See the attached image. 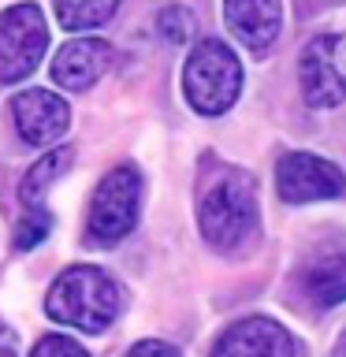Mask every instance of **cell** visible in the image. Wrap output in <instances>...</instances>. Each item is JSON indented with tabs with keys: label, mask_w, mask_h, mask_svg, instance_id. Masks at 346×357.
Here are the masks:
<instances>
[{
	"label": "cell",
	"mask_w": 346,
	"mask_h": 357,
	"mask_svg": "<svg viewBox=\"0 0 346 357\" xmlns=\"http://www.w3.org/2000/svg\"><path fill=\"white\" fill-rule=\"evenodd\" d=\"M197 227L212 250L242 253L261 227L257 183L239 167H216L197 194Z\"/></svg>",
	"instance_id": "cell-1"
},
{
	"label": "cell",
	"mask_w": 346,
	"mask_h": 357,
	"mask_svg": "<svg viewBox=\"0 0 346 357\" xmlns=\"http://www.w3.org/2000/svg\"><path fill=\"white\" fill-rule=\"evenodd\" d=\"M119 309H123V290L97 264H71L49 287V298H45V312L56 324L86 335H100L105 328H112Z\"/></svg>",
	"instance_id": "cell-2"
},
{
	"label": "cell",
	"mask_w": 346,
	"mask_h": 357,
	"mask_svg": "<svg viewBox=\"0 0 346 357\" xmlns=\"http://www.w3.org/2000/svg\"><path fill=\"white\" fill-rule=\"evenodd\" d=\"M183 93L197 116H223L242 93V63L220 38H201L186 56Z\"/></svg>",
	"instance_id": "cell-3"
},
{
	"label": "cell",
	"mask_w": 346,
	"mask_h": 357,
	"mask_svg": "<svg viewBox=\"0 0 346 357\" xmlns=\"http://www.w3.org/2000/svg\"><path fill=\"white\" fill-rule=\"evenodd\" d=\"M138 212H142V172L134 164H116L89 197L86 242L100 245V250L123 242L138 223Z\"/></svg>",
	"instance_id": "cell-4"
},
{
	"label": "cell",
	"mask_w": 346,
	"mask_h": 357,
	"mask_svg": "<svg viewBox=\"0 0 346 357\" xmlns=\"http://www.w3.org/2000/svg\"><path fill=\"white\" fill-rule=\"evenodd\" d=\"M45 49H49V26L38 4H11L0 11V86L30 78Z\"/></svg>",
	"instance_id": "cell-5"
},
{
	"label": "cell",
	"mask_w": 346,
	"mask_h": 357,
	"mask_svg": "<svg viewBox=\"0 0 346 357\" xmlns=\"http://www.w3.org/2000/svg\"><path fill=\"white\" fill-rule=\"evenodd\" d=\"M298 82L309 108H335L346 100V33H317L298 60Z\"/></svg>",
	"instance_id": "cell-6"
},
{
	"label": "cell",
	"mask_w": 346,
	"mask_h": 357,
	"mask_svg": "<svg viewBox=\"0 0 346 357\" xmlns=\"http://www.w3.org/2000/svg\"><path fill=\"white\" fill-rule=\"evenodd\" d=\"M276 190L287 205H309L328 201L346 190V175L339 164L324 160L317 153H283L276 164Z\"/></svg>",
	"instance_id": "cell-7"
},
{
	"label": "cell",
	"mask_w": 346,
	"mask_h": 357,
	"mask_svg": "<svg viewBox=\"0 0 346 357\" xmlns=\"http://www.w3.org/2000/svg\"><path fill=\"white\" fill-rule=\"evenodd\" d=\"M11 123H15L19 138L27 145L45 149V145H56L67 134L71 108L52 89H22V93L11 97Z\"/></svg>",
	"instance_id": "cell-8"
},
{
	"label": "cell",
	"mask_w": 346,
	"mask_h": 357,
	"mask_svg": "<svg viewBox=\"0 0 346 357\" xmlns=\"http://www.w3.org/2000/svg\"><path fill=\"white\" fill-rule=\"evenodd\" d=\"M209 357H294V339L283 324L268 317H246L220 335Z\"/></svg>",
	"instance_id": "cell-9"
},
{
	"label": "cell",
	"mask_w": 346,
	"mask_h": 357,
	"mask_svg": "<svg viewBox=\"0 0 346 357\" xmlns=\"http://www.w3.org/2000/svg\"><path fill=\"white\" fill-rule=\"evenodd\" d=\"M112 60H116V49H112L108 41H100V38H75V41H67L63 49L56 52L52 78L60 82V89H75V93H82V89L100 82V75L112 67Z\"/></svg>",
	"instance_id": "cell-10"
},
{
	"label": "cell",
	"mask_w": 346,
	"mask_h": 357,
	"mask_svg": "<svg viewBox=\"0 0 346 357\" xmlns=\"http://www.w3.org/2000/svg\"><path fill=\"white\" fill-rule=\"evenodd\" d=\"M223 19L239 45L264 52L283 30V0H223Z\"/></svg>",
	"instance_id": "cell-11"
},
{
	"label": "cell",
	"mask_w": 346,
	"mask_h": 357,
	"mask_svg": "<svg viewBox=\"0 0 346 357\" xmlns=\"http://www.w3.org/2000/svg\"><path fill=\"white\" fill-rule=\"evenodd\" d=\"M301 290L320 309H331L339 301H346V250H335V253H324L317 261H309L306 272H301Z\"/></svg>",
	"instance_id": "cell-12"
},
{
	"label": "cell",
	"mask_w": 346,
	"mask_h": 357,
	"mask_svg": "<svg viewBox=\"0 0 346 357\" xmlns=\"http://www.w3.org/2000/svg\"><path fill=\"white\" fill-rule=\"evenodd\" d=\"M71 160H75V149H71V145H60V149L45 153L38 164H30V172L22 175V183H19V201H22V205H27V208L41 205V201L49 197V190L56 186V178L67 175Z\"/></svg>",
	"instance_id": "cell-13"
},
{
	"label": "cell",
	"mask_w": 346,
	"mask_h": 357,
	"mask_svg": "<svg viewBox=\"0 0 346 357\" xmlns=\"http://www.w3.org/2000/svg\"><path fill=\"white\" fill-rule=\"evenodd\" d=\"M123 0H52L63 30H97L119 11Z\"/></svg>",
	"instance_id": "cell-14"
},
{
	"label": "cell",
	"mask_w": 346,
	"mask_h": 357,
	"mask_svg": "<svg viewBox=\"0 0 346 357\" xmlns=\"http://www.w3.org/2000/svg\"><path fill=\"white\" fill-rule=\"evenodd\" d=\"M49 231H52V212L41 208V205H30L19 216L11 238H15V250H33V245H41L45 238H49Z\"/></svg>",
	"instance_id": "cell-15"
},
{
	"label": "cell",
	"mask_w": 346,
	"mask_h": 357,
	"mask_svg": "<svg viewBox=\"0 0 346 357\" xmlns=\"http://www.w3.org/2000/svg\"><path fill=\"white\" fill-rule=\"evenodd\" d=\"M156 30L164 33V41L186 45L190 38H194V30H197V19H194V11L183 8V4H167L160 15H156Z\"/></svg>",
	"instance_id": "cell-16"
},
{
	"label": "cell",
	"mask_w": 346,
	"mask_h": 357,
	"mask_svg": "<svg viewBox=\"0 0 346 357\" xmlns=\"http://www.w3.org/2000/svg\"><path fill=\"white\" fill-rule=\"evenodd\" d=\"M30 357H89V354L75 339H67V335H45L30 350Z\"/></svg>",
	"instance_id": "cell-17"
},
{
	"label": "cell",
	"mask_w": 346,
	"mask_h": 357,
	"mask_svg": "<svg viewBox=\"0 0 346 357\" xmlns=\"http://www.w3.org/2000/svg\"><path fill=\"white\" fill-rule=\"evenodd\" d=\"M127 357H183L175 350L172 342H160V339H142V342H134L130 346V354Z\"/></svg>",
	"instance_id": "cell-18"
},
{
	"label": "cell",
	"mask_w": 346,
	"mask_h": 357,
	"mask_svg": "<svg viewBox=\"0 0 346 357\" xmlns=\"http://www.w3.org/2000/svg\"><path fill=\"white\" fill-rule=\"evenodd\" d=\"M0 357H19V339L11 328H4V324H0Z\"/></svg>",
	"instance_id": "cell-19"
},
{
	"label": "cell",
	"mask_w": 346,
	"mask_h": 357,
	"mask_svg": "<svg viewBox=\"0 0 346 357\" xmlns=\"http://www.w3.org/2000/svg\"><path fill=\"white\" fill-rule=\"evenodd\" d=\"M331 357H346V328H343V335H339V342H335V354Z\"/></svg>",
	"instance_id": "cell-20"
}]
</instances>
